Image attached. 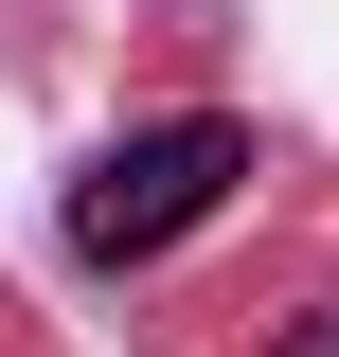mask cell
Wrapping results in <instances>:
<instances>
[{"label": "cell", "mask_w": 339, "mask_h": 357, "mask_svg": "<svg viewBox=\"0 0 339 357\" xmlns=\"http://www.w3.org/2000/svg\"><path fill=\"white\" fill-rule=\"evenodd\" d=\"M232 178H250V126H232V107H179V126H126L107 161L72 178V268H161L179 232H197L214 197H232Z\"/></svg>", "instance_id": "cell-1"}, {"label": "cell", "mask_w": 339, "mask_h": 357, "mask_svg": "<svg viewBox=\"0 0 339 357\" xmlns=\"http://www.w3.org/2000/svg\"><path fill=\"white\" fill-rule=\"evenodd\" d=\"M268 357H339V286H322L303 321H268Z\"/></svg>", "instance_id": "cell-2"}]
</instances>
